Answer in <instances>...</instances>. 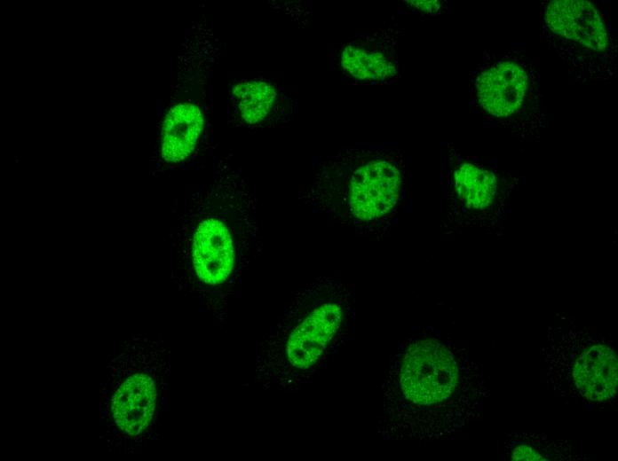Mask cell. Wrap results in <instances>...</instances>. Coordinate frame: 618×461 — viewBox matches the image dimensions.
Listing matches in <instances>:
<instances>
[{
	"label": "cell",
	"mask_w": 618,
	"mask_h": 461,
	"mask_svg": "<svg viewBox=\"0 0 618 461\" xmlns=\"http://www.w3.org/2000/svg\"><path fill=\"white\" fill-rule=\"evenodd\" d=\"M458 382V369L451 352L434 339L412 343L404 355L400 373L403 395L429 405L448 399Z\"/></svg>",
	"instance_id": "277c9868"
},
{
	"label": "cell",
	"mask_w": 618,
	"mask_h": 461,
	"mask_svg": "<svg viewBox=\"0 0 618 461\" xmlns=\"http://www.w3.org/2000/svg\"><path fill=\"white\" fill-rule=\"evenodd\" d=\"M204 125L201 109L179 103L166 113L162 129L161 155L168 163L186 160L194 150Z\"/></svg>",
	"instance_id": "9c48e42d"
},
{
	"label": "cell",
	"mask_w": 618,
	"mask_h": 461,
	"mask_svg": "<svg viewBox=\"0 0 618 461\" xmlns=\"http://www.w3.org/2000/svg\"><path fill=\"white\" fill-rule=\"evenodd\" d=\"M512 460H545L538 452L527 445H519L512 452Z\"/></svg>",
	"instance_id": "4fadbf2b"
},
{
	"label": "cell",
	"mask_w": 618,
	"mask_h": 461,
	"mask_svg": "<svg viewBox=\"0 0 618 461\" xmlns=\"http://www.w3.org/2000/svg\"><path fill=\"white\" fill-rule=\"evenodd\" d=\"M412 6L420 9L425 12L435 13L441 7L440 1H408Z\"/></svg>",
	"instance_id": "5bb4252c"
},
{
	"label": "cell",
	"mask_w": 618,
	"mask_h": 461,
	"mask_svg": "<svg viewBox=\"0 0 618 461\" xmlns=\"http://www.w3.org/2000/svg\"><path fill=\"white\" fill-rule=\"evenodd\" d=\"M618 362L608 347L596 345L582 353L573 369V378L579 392L588 400L599 402L611 399L616 393Z\"/></svg>",
	"instance_id": "ba28073f"
},
{
	"label": "cell",
	"mask_w": 618,
	"mask_h": 461,
	"mask_svg": "<svg viewBox=\"0 0 618 461\" xmlns=\"http://www.w3.org/2000/svg\"><path fill=\"white\" fill-rule=\"evenodd\" d=\"M202 202L188 238L187 280L205 310L224 322L261 253L262 221L255 195L227 165L218 168Z\"/></svg>",
	"instance_id": "6da1fadb"
},
{
	"label": "cell",
	"mask_w": 618,
	"mask_h": 461,
	"mask_svg": "<svg viewBox=\"0 0 618 461\" xmlns=\"http://www.w3.org/2000/svg\"><path fill=\"white\" fill-rule=\"evenodd\" d=\"M297 316L277 322L258 341L252 373L256 387L265 390L279 385L286 369H313L341 327L344 310L338 302L325 300Z\"/></svg>",
	"instance_id": "3957f363"
},
{
	"label": "cell",
	"mask_w": 618,
	"mask_h": 461,
	"mask_svg": "<svg viewBox=\"0 0 618 461\" xmlns=\"http://www.w3.org/2000/svg\"><path fill=\"white\" fill-rule=\"evenodd\" d=\"M454 184L460 199L471 208L489 206L496 192L494 173L471 163H464L455 171Z\"/></svg>",
	"instance_id": "8fae6325"
},
{
	"label": "cell",
	"mask_w": 618,
	"mask_h": 461,
	"mask_svg": "<svg viewBox=\"0 0 618 461\" xmlns=\"http://www.w3.org/2000/svg\"><path fill=\"white\" fill-rule=\"evenodd\" d=\"M232 94L242 119L249 124L264 120L276 98L273 87L260 81L238 83Z\"/></svg>",
	"instance_id": "7c38bea8"
},
{
	"label": "cell",
	"mask_w": 618,
	"mask_h": 461,
	"mask_svg": "<svg viewBox=\"0 0 618 461\" xmlns=\"http://www.w3.org/2000/svg\"><path fill=\"white\" fill-rule=\"evenodd\" d=\"M171 353L159 337L129 336L108 356L99 387V439L131 454L159 439L168 407Z\"/></svg>",
	"instance_id": "7a4b0ae2"
},
{
	"label": "cell",
	"mask_w": 618,
	"mask_h": 461,
	"mask_svg": "<svg viewBox=\"0 0 618 461\" xmlns=\"http://www.w3.org/2000/svg\"><path fill=\"white\" fill-rule=\"evenodd\" d=\"M546 23L556 34L578 42L595 51L608 44L606 29L597 8L582 0H559L550 3Z\"/></svg>",
	"instance_id": "8992f818"
},
{
	"label": "cell",
	"mask_w": 618,
	"mask_h": 461,
	"mask_svg": "<svg viewBox=\"0 0 618 461\" xmlns=\"http://www.w3.org/2000/svg\"><path fill=\"white\" fill-rule=\"evenodd\" d=\"M476 88L479 103L485 111L496 117H506L522 105L527 75L519 64L504 61L484 71Z\"/></svg>",
	"instance_id": "52a82bcc"
},
{
	"label": "cell",
	"mask_w": 618,
	"mask_h": 461,
	"mask_svg": "<svg viewBox=\"0 0 618 461\" xmlns=\"http://www.w3.org/2000/svg\"><path fill=\"white\" fill-rule=\"evenodd\" d=\"M341 60L344 69L360 80L382 81L396 73L392 57L377 46L349 44L345 47Z\"/></svg>",
	"instance_id": "30bf717a"
},
{
	"label": "cell",
	"mask_w": 618,
	"mask_h": 461,
	"mask_svg": "<svg viewBox=\"0 0 618 461\" xmlns=\"http://www.w3.org/2000/svg\"><path fill=\"white\" fill-rule=\"evenodd\" d=\"M401 172L391 160H373L354 171L348 207L355 217L368 221L389 212L400 197Z\"/></svg>",
	"instance_id": "5b68a950"
}]
</instances>
